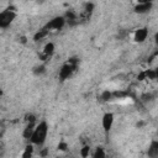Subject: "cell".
<instances>
[{
  "label": "cell",
  "instance_id": "cell-3",
  "mask_svg": "<svg viewBox=\"0 0 158 158\" xmlns=\"http://www.w3.org/2000/svg\"><path fill=\"white\" fill-rule=\"evenodd\" d=\"M65 23V19L63 16H58V17H54L53 20H51L47 26H46V30L47 31H57V30H60Z\"/></svg>",
  "mask_w": 158,
  "mask_h": 158
},
{
  "label": "cell",
  "instance_id": "cell-12",
  "mask_svg": "<svg viewBox=\"0 0 158 158\" xmlns=\"http://www.w3.org/2000/svg\"><path fill=\"white\" fill-rule=\"evenodd\" d=\"M93 158H105V152H104V149H102L101 147L96 148V151H95Z\"/></svg>",
  "mask_w": 158,
  "mask_h": 158
},
{
  "label": "cell",
  "instance_id": "cell-1",
  "mask_svg": "<svg viewBox=\"0 0 158 158\" xmlns=\"http://www.w3.org/2000/svg\"><path fill=\"white\" fill-rule=\"evenodd\" d=\"M47 133H48V126H47V122L41 121L40 123H37V125L35 126V130H33V133H32L30 141H31L33 144L42 146V144L44 143V141H46Z\"/></svg>",
  "mask_w": 158,
  "mask_h": 158
},
{
  "label": "cell",
  "instance_id": "cell-7",
  "mask_svg": "<svg viewBox=\"0 0 158 158\" xmlns=\"http://www.w3.org/2000/svg\"><path fill=\"white\" fill-rule=\"evenodd\" d=\"M148 157L149 158H157L158 157V142L153 141L152 144L148 148Z\"/></svg>",
  "mask_w": 158,
  "mask_h": 158
},
{
  "label": "cell",
  "instance_id": "cell-5",
  "mask_svg": "<svg viewBox=\"0 0 158 158\" xmlns=\"http://www.w3.org/2000/svg\"><path fill=\"white\" fill-rule=\"evenodd\" d=\"M147 36H148L147 28H138V30L135 32V35H133V40H135L136 42H143V41L147 38Z\"/></svg>",
  "mask_w": 158,
  "mask_h": 158
},
{
  "label": "cell",
  "instance_id": "cell-10",
  "mask_svg": "<svg viewBox=\"0 0 158 158\" xmlns=\"http://www.w3.org/2000/svg\"><path fill=\"white\" fill-rule=\"evenodd\" d=\"M32 153H33L32 146H26L25 151L22 152V158H32Z\"/></svg>",
  "mask_w": 158,
  "mask_h": 158
},
{
  "label": "cell",
  "instance_id": "cell-4",
  "mask_svg": "<svg viewBox=\"0 0 158 158\" xmlns=\"http://www.w3.org/2000/svg\"><path fill=\"white\" fill-rule=\"evenodd\" d=\"M112 123H114V115H112L111 112H106V114L102 116V127H104V130H105V131L111 130Z\"/></svg>",
  "mask_w": 158,
  "mask_h": 158
},
{
  "label": "cell",
  "instance_id": "cell-6",
  "mask_svg": "<svg viewBox=\"0 0 158 158\" xmlns=\"http://www.w3.org/2000/svg\"><path fill=\"white\" fill-rule=\"evenodd\" d=\"M54 52V44L53 43H47L44 46V49H43V53L41 54V58L43 60H46L47 58H49L52 56V53Z\"/></svg>",
  "mask_w": 158,
  "mask_h": 158
},
{
  "label": "cell",
  "instance_id": "cell-2",
  "mask_svg": "<svg viewBox=\"0 0 158 158\" xmlns=\"http://www.w3.org/2000/svg\"><path fill=\"white\" fill-rule=\"evenodd\" d=\"M14 19H15V12L12 10L7 9L5 11H2L0 14V27H7L12 22Z\"/></svg>",
  "mask_w": 158,
  "mask_h": 158
},
{
  "label": "cell",
  "instance_id": "cell-8",
  "mask_svg": "<svg viewBox=\"0 0 158 158\" xmlns=\"http://www.w3.org/2000/svg\"><path fill=\"white\" fill-rule=\"evenodd\" d=\"M35 126H36V123H31V122H28L27 126L25 127L22 135H23V137H25L26 139H30V138H31V136H32V133H33V130H35Z\"/></svg>",
  "mask_w": 158,
  "mask_h": 158
},
{
  "label": "cell",
  "instance_id": "cell-11",
  "mask_svg": "<svg viewBox=\"0 0 158 158\" xmlns=\"http://www.w3.org/2000/svg\"><path fill=\"white\" fill-rule=\"evenodd\" d=\"M44 72H46V67H44L43 64H41V65H37V67L33 69V73H35L36 75H42Z\"/></svg>",
  "mask_w": 158,
  "mask_h": 158
},
{
  "label": "cell",
  "instance_id": "cell-16",
  "mask_svg": "<svg viewBox=\"0 0 158 158\" xmlns=\"http://www.w3.org/2000/svg\"><path fill=\"white\" fill-rule=\"evenodd\" d=\"M67 147H68V144H67L65 142H59V143H58V149H59V151H65Z\"/></svg>",
  "mask_w": 158,
  "mask_h": 158
},
{
  "label": "cell",
  "instance_id": "cell-9",
  "mask_svg": "<svg viewBox=\"0 0 158 158\" xmlns=\"http://www.w3.org/2000/svg\"><path fill=\"white\" fill-rule=\"evenodd\" d=\"M151 2H139L137 6H136V11L139 12V14H143V12H147L149 9H151Z\"/></svg>",
  "mask_w": 158,
  "mask_h": 158
},
{
  "label": "cell",
  "instance_id": "cell-14",
  "mask_svg": "<svg viewBox=\"0 0 158 158\" xmlns=\"http://www.w3.org/2000/svg\"><path fill=\"white\" fill-rule=\"evenodd\" d=\"M101 99H102V101H109V100H111V99H112V93L109 91V90H105V91L101 94Z\"/></svg>",
  "mask_w": 158,
  "mask_h": 158
},
{
  "label": "cell",
  "instance_id": "cell-13",
  "mask_svg": "<svg viewBox=\"0 0 158 158\" xmlns=\"http://www.w3.org/2000/svg\"><path fill=\"white\" fill-rule=\"evenodd\" d=\"M47 33H48V31H47L46 28H43V30H41L40 32H37V33H36V36H35V40H36V41H38V40H42L43 37H46V36H47Z\"/></svg>",
  "mask_w": 158,
  "mask_h": 158
},
{
  "label": "cell",
  "instance_id": "cell-15",
  "mask_svg": "<svg viewBox=\"0 0 158 158\" xmlns=\"http://www.w3.org/2000/svg\"><path fill=\"white\" fill-rule=\"evenodd\" d=\"M89 153H90V147H89V146H85V147H83V148L80 149V156H81L83 158H86V157L89 156Z\"/></svg>",
  "mask_w": 158,
  "mask_h": 158
}]
</instances>
